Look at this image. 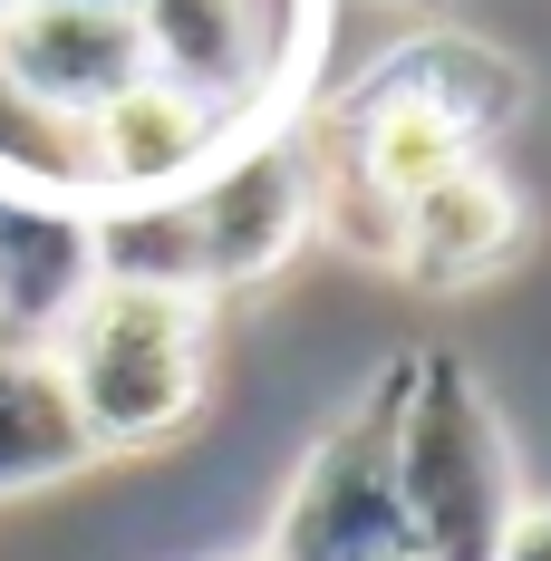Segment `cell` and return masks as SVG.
<instances>
[{"label":"cell","instance_id":"2","mask_svg":"<svg viewBox=\"0 0 551 561\" xmlns=\"http://www.w3.org/2000/svg\"><path fill=\"white\" fill-rule=\"evenodd\" d=\"M387 465L416 561H494L503 523L523 513V474L494 397L474 388L455 348L387 358Z\"/></svg>","mask_w":551,"mask_h":561},{"label":"cell","instance_id":"6","mask_svg":"<svg viewBox=\"0 0 551 561\" xmlns=\"http://www.w3.org/2000/svg\"><path fill=\"white\" fill-rule=\"evenodd\" d=\"M78 136H88V204H156V194H184L222 156V136H242V126L165 78H136Z\"/></svg>","mask_w":551,"mask_h":561},{"label":"cell","instance_id":"10","mask_svg":"<svg viewBox=\"0 0 551 561\" xmlns=\"http://www.w3.org/2000/svg\"><path fill=\"white\" fill-rule=\"evenodd\" d=\"M88 290H97L88 204H58V194H0V339L49 348Z\"/></svg>","mask_w":551,"mask_h":561},{"label":"cell","instance_id":"1","mask_svg":"<svg viewBox=\"0 0 551 561\" xmlns=\"http://www.w3.org/2000/svg\"><path fill=\"white\" fill-rule=\"evenodd\" d=\"M523 68L484 39H455V30H426V39H397V49L338 98L300 156L310 174H338L358 194H378L387 214H406L416 194H436L445 174L484 165V136L523 116Z\"/></svg>","mask_w":551,"mask_h":561},{"label":"cell","instance_id":"12","mask_svg":"<svg viewBox=\"0 0 551 561\" xmlns=\"http://www.w3.org/2000/svg\"><path fill=\"white\" fill-rule=\"evenodd\" d=\"M88 242H97V280L214 300V290H204V232H194V204H184V194H156V204H88Z\"/></svg>","mask_w":551,"mask_h":561},{"label":"cell","instance_id":"15","mask_svg":"<svg viewBox=\"0 0 551 561\" xmlns=\"http://www.w3.org/2000/svg\"><path fill=\"white\" fill-rule=\"evenodd\" d=\"M20 10H30V0H0V20H20Z\"/></svg>","mask_w":551,"mask_h":561},{"label":"cell","instance_id":"7","mask_svg":"<svg viewBox=\"0 0 551 561\" xmlns=\"http://www.w3.org/2000/svg\"><path fill=\"white\" fill-rule=\"evenodd\" d=\"M0 68H10V88L39 116L88 126L107 98H126V88L146 78V49H136V20H126V10L30 0L20 20H0Z\"/></svg>","mask_w":551,"mask_h":561},{"label":"cell","instance_id":"5","mask_svg":"<svg viewBox=\"0 0 551 561\" xmlns=\"http://www.w3.org/2000/svg\"><path fill=\"white\" fill-rule=\"evenodd\" d=\"M184 204H194V232H204V290H252V280H272L300 242H310V156H300V136L290 126H242V136H222V156L194 184H184Z\"/></svg>","mask_w":551,"mask_h":561},{"label":"cell","instance_id":"4","mask_svg":"<svg viewBox=\"0 0 551 561\" xmlns=\"http://www.w3.org/2000/svg\"><path fill=\"white\" fill-rule=\"evenodd\" d=\"M262 561H416L406 504H397V465H387V368H378V388L300 455Z\"/></svg>","mask_w":551,"mask_h":561},{"label":"cell","instance_id":"8","mask_svg":"<svg viewBox=\"0 0 551 561\" xmlns=\"http://www.w3.org/2000/svg\"><path fill=\"white\" fill-rule=\"evenodd\" d=\"M126 20H136L146 78L204 98L232 126H252V107L280 88V49H272V30H262L252 0H136Z\"/></svg>","mask_w":551,"mask_h":561},{"label":"cell","instance_id":"3","mask_svg":"<svg viewBox=\"0 0 551 561\" xmlns=\"http://www.w3.org/2000/svg\"><path fill=\"white\" fill-rule=\"evenodd\" d=\"M58 388L78 407L88 446H165L174 426L204 407V358H214V300L184 290H136V280H97L68 330L49 339Z\"/></svg>","mask_w":551,"mask_h":561},{"label":"cell","instance_id":"9","mask_svg":"<svg viewBox=\"0 0 551 561\" xmlns=\"http://www.w3.org/2000/svg\"><path fill=\"white\" fill-rule=\"evenodd\" d=\"M523 252H532V204L494 165L445 174L436 194H416L397 214V272L426 280V290H474V280L513 272Z\"/></svg>","mask_w":551,"mask_h":561},{"label":"cell","instance_id":"13","mask_svg":"<svg viewBox=\"0 0 551 561\" xmlns=\"http://www.w3.org/2000/svg\"><path fill=\"white\" fill-rule=\"evenodd\" d=\"M494 561H551V494H542V504H532V494H523V513H513V523H503V542H494Z\"/></svg>","mask_w":551,"mask_h":561},{"label":"cell","instance_id":"14","mask_svg":"<svg viewBox=\"0 0 551 561\" xmlns=\"http://www.w3.org/2000/svg\"><path fill=\"white\" fill-rule=\"evenodd\" d=\"M78 10H136V0H78Z\"/></svg>","mask_w":551,"mask_h":561},{"label":"cell","instance_id":"11","mask_svg":"<svg viewBox=\"0 0 551 561\" xmlns=\"http://www.w3.org/2000/svg\"><path fill=\"white\" fill-rule=\"evenodd\" d=\"M78 465H97V446H88L68 388H58V358L0 339V494L58 484V474H78Z\"/></svg>","mask_w":551,"mask_h":561}]
</instances>
